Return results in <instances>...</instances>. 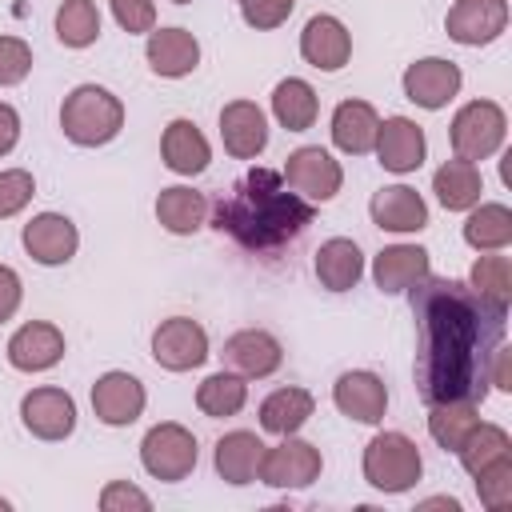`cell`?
<instances>
[{
  "label": "cell",
  "instance_id": "1",
  "mask_svg": "<svg viewBox=\"0 0 512 512\" xmlns=\"http://www.w3.org/2000/svg\"><path fill=\"white\" fill-rule=\"evenodd\" d=\"M416 316V392L424 404H480L488 364L504 340L508 308L488 304L464 280L424 276L412 288Z\"/></svg>",
  "mask_w": 512,
  "mask_h": 512
},
{
  "label": "cell",
  "instance_id": "2",
  "mask_svg": "<svg viewBox=\"0 0 512 512\" xmlns=\"http://www.w3.org/2000/svg\"><path fill=\"white\" fill-rule=\"evenodd\" d=\"M312 204L300 192H288L280 172L252 168L216 200V228L248 252H280L312 224Z\"/></svg>",
  "mask_w": 512,
  "mask_h": 512
},
{
  "label": "cell",
  "instance_id": "3",
  "mask_svg": "<svg viewBox=\"0 0 512 512\" xmlns=\"http://www.w3.org/2000/svg\"><path fill=\"white\" fill-rule=\"evenodd\" d=\"M60 128L80 148L108 144L124 128V104L108 88H100V84H80L60 104Z\"/></svg>",
  "mask_w": 512,
  "mask_h": 512
},
{
  "label": "cell",
  "instance_id": "4",
  "mask_svg": "<svg viewBox=\"0 0 512 512\" xmlns=\"http://www.w3.org/2000/svg\"><path fill=\"white\" fill-rule=\"evenodd\" d=\"M424 472L420 448L404 432H380L364 448V480L376 492H408Z\"/></svg>",
  "mask_w": 512,
  "mask_h": 512
},
{
  "label": "cell",
  "instance_id": "5",
  "mask_svg": "<svg viewBox=\"0 0 512 512\" xmlns=\"http://www.w3.org/2000/svg\"><path fill=\"white\" fill-rule=\"evenodd\" d=\"M504 132H508V120H504V108L492 104V100H472L464 104L456 116H452V152L460 160H488L500 144H504Z\"/></svg>",
  "mask_w": 512,
  "mask_h": 512
},
{
  "label": "cell",
  "instance_id": "6",
  "mask_svg": "<svg viewBox=\"0 0 512 512\" xmlns=\"http://www.w3.org/2000/svg\"><path fill=\"white\" fill-rule=\"evenodd\" d=\"M140 464L156 480H184L196 468V436L184 424H156L140 440Z\"/></svg>",
  "mask_w": 512,
  "mask_h": 512
},
{
  "label": "cell",
  "instance_id": "7",
  "mask_svg": "<svg viewBox=\"0 0 512 512\" xmlns=\"http://www.w3.org/2000/svg\"><path fill=\"white\" fill-rule=\"evenodd\" d=\"M152 356L168 372L200 368L208 360V332L196 320H188V316L160 320V328L152 332Z\"/></svg>",
  "mask_w": 512,
  "mask_h": 512
},
{
  "label": "cell",
  "instance_id": "8",
  "mask_svg": "<svg viewBox=\"0 0 512 512\" xmlns=\"http://www.w3.org/2000/svg\"><path fill=\"white\" fill-rule=\"evenodd\" d=\"M268 488H308L320 476V448L296 436H284V444L268 448L260 456V472H256Z\"/></svg>",
  "mask_w": 512,
  "mask_h": 512
},
{
  "label": "cell",
  "instance_id": "9",
  "mask_svg": "<svg viewBox=\"0 0 512 512\" xmlns=\"http://www.w3.org/2000/svg\"><path fill=\"white\" fill-rule=\"evenodd\" d=\"M444 28L464 48L492 44L508 28V0H456L444 16Z\"/></svg>",
  "mask_w": 512,
  "mask_h": 512
},
{
  "label": "cell",
  "instance_id": "10",
  "mask_svg": "<svg viewBox=\"0 0 512 512\" xmlns=\"http://www.w3.org/2000/svg\"><path fill=\"white\" fill-rule=\"evenodd\" d=\"M284 180H288L292 192H300L308 200H332L340 192V184H344V172L320 144H304V148H296L288 156Z\"/></svg>",
  "mask_w": 512,
  "mask_h": 512
},
{
  "label": "cell",
  "instance_id": "11",
  "mask_svg": "<svg viewBox=\"0 0 512 512\" xmlns=\"http://www.w3.org/2000/svg\"><path fill=\"white\" fill-rule=\"evenodd\" d=\"M144 384L128 372H104L96 384H92V412L100 424L108 428H124L132 420H140L144 412Z\"/></svg>",
  "mask_w": 512,
  "mask_h": 512
},
{
  "label": "cell",
  "instance_id": "12",
  "mask_svg": "<svg viewBox=\"0 0 512 512\" xmlns=\"http://www.w3.org/2000/svg\"><path fill=\"white\" fill-rule=\"evenodd\" d=\"M20 420L40 440H64L76 428V404L64 388H32L20 400Z\"/></svg>",
  "mask_w": 512,
  "mask_h": 512
},
{
  "label": "cell",
  "instance_id": "13",
  "mask_svg": "<svg viewBox=\"0 0 512 512\" xmlns=\"http://www.w3.org/2000/svg\"><path fill=\"white\" fill-rule=\"evenodd\" d=\"M460 68L452 64V60H444V56H424V60H416V64H408L404 68V96L412 100V104H420V108H444L456 92H460Z\"/></svg>",
  "mask_w": 512,
  "mask_h": 512
},
{
  "label": "cell",
  "instance_id": "14",
  "mask_svg": "<svg viewBox=\"0 0 512 512\" xmlns=\"http://www.w3.org/2000/svg\"><path fill=\"white\" fill-rule=\"evenodd\" d=\"M76 244H80V232L68 216L60 212H40L24 224V252L36 260V264H68L76 256Z\"/></svg>",
  "mask_w": 512,
  "mask_h": 512
},
{
  "label": "cell",
  "instance_id": "15",
  "mask_svg": "<svg viewBox=\"0 0 512 512\" xmlns=\"http://www.w3.org/2000/svg\"><path fill=\"white\" fill-rule=\"evenodd\" d=\"M224 364L232 368V372H240V376H272L276 368H280V360H284V348H280V340L272 336V332H264V328H240V332H232L228 340H224Z\"/></svg>",
  "mask_w": 512,
  "mask_h": 512
},
{
  "label": "cell",
  "instance_id": "16",
  "mask_svg": "<svg viewBox=\"0 0 512 512\" xmlns=\"http://www.w3.org/2000/svg\"><path fill=\"white\" fill-rule=\"evenodd\" d=\"M376 156L388 172H416L424 164V128L408 116H388L380 128H376Z\"/></svg>",
  "mask_w": 512,
  "mask_h": 512
},
{
  "label": "cell",
  "instance_id": "17",
  "mask_svg": "<svg viewBox=\"0 0 512 512\" xmlns=\"http://www.w3.org/2000/svg\"><path fill=\"white\" fill-rule=\"evenodd\" d=\"M64 356V332L48 320L20 324L8 340V364L20 372H44Z\"/></svg>",
  "mask_w": 512,
  "mask_h": 512
},
{
  "label": "cell",
  "instance_id": "18",
  "mask_svg": "<svg viewBox=\"0 0 512 512\" xmlns=\"http://www.w3.org/2000/svg\"><path fill=\"white\" fill-rule=\"evenodd\" d=\"M332 400L336 408L348 416V420H360V424H380L384 420V408H388V388L376 372H344L336 384H332Z\"/></svg>",
  "mask_w": 512,
  "mask_h": 512
},
{
  "label": "cell",
  "instance_id": "19",
  "mask_svg": "<svg viewBox=\"0 0 512 512\" xmlns=\"http://www.w3.org/2000/svg\"><path fill=\"white\" fill-rule=\"evenodd\" d=\"M300 56H304L312 68L336 72V68H344L348 56H352V36H348V28H344L336 16L320 12V16H312V20L304 24V32H300Z\"/></svg>",
  "mask_w": 512,
  "mask_h": 512
},
{
  "label": "cell",
  "instance_id": "20",
  "mask_svg": "<svg viewBox=\"0 0 512 512\" xmlns=\"http://www.w3.org/2000/svg\"><path fill=\"white\" fill-rule=\"evenodd\" d=\"M220 140L228 148V156L236 160H252L264 152L268 144V124H264V112L252 104V100H232L220 108Z\"/></svg>",
  "mask_w": 512,
  "mask_h": 512
},
{
  "label": "cell",
  "instance_id": "21",
  "mask_svg": "<svg viewBox=\"0 0 512 512\" xmlns=\"http://www.w3.org/2000/svg\"><path fill=\"white\" fill-rule=\"evenodd\" d=\"M372 212V224L384 228V232H420L428 228V204L416 188L408 184H392V188H380L368 204Z\"/></svg>",
  "mask_w": 512,
  "mask_h": 512
},
{
  "label": "cell",
  "instance_id": "22",
  "mask_svg": "<svg viewBox=\"0 0 512 512\" xmlns=\"http://www.w3.org/2000/svg\"><path fill=\"white\" fill-rule=\"evenodd\" d=\"M148 64L156 76L180 80L200 64V44L184 28H152L148 32Z\"/></svg>",
  "mask_w": 512,
  "mask_h": 512
},
{
  "label": "cell",
  "instance_id": "23",
  "mask_svg": "<svg viewBox=\"0 0 512 512\" xmlns=\"http://www.w3.org/2000/svg\"><path fill=\"white\" fill-rule=\"evenodd\" d=\"M428 272H432V260L420 244H392L376 252V264H372V280L380 292H408Z\"/></svg>",
  "mask_w": 512,
  "mask_h": 512
},
{
  "label": "cell",
  "instance_id": "24",
  "mask_svg": "<svg viewBox=\"0 0 512 512\" xmlns=\"http://www.w3.org/2000/svg\"><path fill=\"white\" fill-rule=\"evenodd\" d=\"M160 156H164V164H168L172 172H180V176H196V172L208 168L212 148H208L204 132H200L192 120L180 116V120H172V124L164 128V136H160Z\"/></svg>",
  "mask_w": 512,
  "mask_h": 512
},
{
  "label": "cell",
  "instance_id": "25",
  "mask_svg": "<svg viewBox=\"0 0 512 512\" xmlns=\"http://www.w3.org/2000/svg\"><path fill=\"white\" fill-rule=\"evenodd\" d=\"M380 116L368 100H340L332 112V144L348 156H364L376 144Z\"/></svg>",
  "mask_w": 512,
  "mask_h": 512
},
{
  "label": "cell",
  "instance_id": "26",
  "mask_svg": "<svg viewBox=\"0 0 512 512\" xmlns=\"http://www.w3.org/2000/svg\"><path fill=\"white\" fill-rule=\"evenodd\" d=\"M360 276H364V256H360L356 240L332 236L316 248V280L328 292H348V288H356Z\"/></svg>",
  "mask_w": 512,
  "mask_h": 512
},
{
  "label": "cell",
  "instance_id": "27",
  "mask_svg": "<svg viewBox=\"0 0 512 512\" xmlns=\"http://www.w3.org/2000/svg\"><path fill=\"white\" fill-rule=\"evenodd\" d=\"M432 192L436 200L448 208V212H468L480 204V192H484V180H480V168L472 160H444L432 176Z\"/></svg>",
  "mask_w": 512,
  "mask_h": 512
},
{
  "label": "cell",
  "instance_id": "28",
  "mask_svg": "<svg viewBox=\"0 0 512 512\" xmlns=\"http://www.w3.org/2000/svg\"><path fill=\"white\" fill-rule=\"evenodd\" d=\"M312 408H316V400H312L308 388H296V384L276 388L260 404V428L264 432H276V436H296L308 424Z\"/></svg>",
  "mask_w": 512,
  "mask_h": 512
},
{
  "label": "cell",
  "instance_id": "29",
  "mask_svg": "<svg viewBox=\"0 0 512 512\" xmlns=\"http://www.w3.org/2000/svg\"><path fill=\"white\" fill-rule=\"evenodd\" d=\"M260 456H264V444H260L256 432L236 428V432H228V436L216 440V472H220V480H228L236 488L256 480Z\"/></svg>",
  "mask_w": 512,
  "mask_h": 512
},
{
  "label": "cell",
  "instance_id": "30",
  "mask_svg": "<svg viewBox=\"0 0 512 512\" xmlns=\"http://www.w3.org/2000/svg\"><path fill=\"white\" fill-rule=\"evenodd\" d=\"M204 216H208V200H204L196 188L176 184V188H164V192L156 196V220H160L172 236H192V232L204 224Z\"/></svg>",
  "mask_w": 512,
  "mask_h": 512
},
{
  "label": "cell",
  "instance_id": "31",
  "mask_svg": "<svg viewBox=\"0 0 512 512\" xmlns=\"http://www.w3.org/2000/svg\"><path fill=\"white\" fill-rule=\"evenodd\" d=\"M316 108H320L316 88H312L308 80H300V76H288V80H280V84L272 88V112H276V120H280L288 132L312 128Z\"/></svg>",
  "mask_w": 512,
  "mask_h": 512
},
{
  "label": "cell",
  "instance_id": "32",
  "mask_svg": "<svg viewBox=\"0 0 512 512\" xmlns=\"http://www.w3.org/2000/svg\"><path fill=\"white\" fill-rule=\"evenodd\" d=\"M464 240L476 252H500L512 240V212L504 204H480L464 220Z\"/></svg>",
  "mask_w": 512,
  "mask_h": 512
},
{
  "label": "cell",
  "instance_id": "33",
  "mask_svg": "<svg viewBox=\"0 0 512 512\" xmlns=\"http://www.w3.org/2000/svg\"><path fill=\"white\" fill-rule=\"evenodd\" d=\"M244 400H248V384L240 376H232V372H216L196 388V408L204 416H212V420L236 416L244 408Z\"/></svg>",
  "mask_w": 512,
  "mask_h": 512
},
{
  "label": "cell",
  "instance_id": "34",
  "mask_svg": "<svg viewBox=\"0 0 512 512\" xmlns=\"http://www.w3.org/2000/svg\"><path fill=\"white\" fill-rule=\"evenodd\" d=\"M480 404H428V432L444 452H456L464 436L480 424L476 416Z\"/></svg>",
  "mask_w": 512,
  "mask_h": 512
},
{
  "label": "cell",
  "instance_id": "35",
  "mask_svg": "<svg viewBox=\"0 0 512 512\" xmlns=\"http://www.w3.org/2000/svg\"><path fill=\"white\" fill-rule=\"evenodd\" d=\"M456 456H460L464 472H468V476H476V472H480V468H488L492 460L512 456V440H508V432H504V428H496V424H476V428L464 436V444L456 448Z\"/></svg>",
  "mask_w": 512,
  "mask_h": 512
},
{
  "label": "cell",
  "instance_id": "36",
  "mask_svg": "<svg viewBox=\"0 0 512 512\" xmlns=\"http://www.w3.org/2000/svg\"><path fill=\"white\" fill-rule=\"evenodd\" d=\"M56 36L64 48H88L100 36V12L96 0H64L56 12Z\"/></svg>",
  "mask_w": 512,
  "mask_h": 512
},
{
  "label": "cell",
  "instance_id": "37",
  "mask_svg": "<svg viewBox=\"0 0 512 512\" xmlns=\"http://www.w3.org/2000/svg\"><path fill=\"white\" fill-rule=\"evenodd\" d=\"M468 288L480 292L488 304L496 308H508L512 300V268H508V256H480L468 272Z\"/></svg>",
  "mask_w": 512,
  "mask_h": 512
},
{
  "label": "cell",
  "instance_id": "38",
  "mask_svg": "<svg viewBox=\"0 0 512 512\" xmlns=\"http://www.w3.org/2000/svg\"><path fill=\"white\" fill-rule=\"evenodd\" d=\"M472 480H476L480 504H484L488 512H500V508H508V504H512V456L492 460V464H488V468H480Z\"/></svg>",
  "mask_w": 512,
  "mask_h": 512
},
{
  "label": "cell",
  "instance_id": "39",
  "mask_svg": "<svg viewBox=\"0 0 512 512\" xmlns=\"http://www.w3.org/2000/svg\"><path fill=\"white\" fill-rule=\"evenodd\" d=\"M32 72V48L20 36H0V88L20 84Z\"/></svg>",
  "mask_w": 512,
  "mask_h": 512
},
{
  "label": "cell",
  "instance_id": "40",
  "mask_svg": "<svg viewBox=\"0 0 512 512\" xmlns=\"http://www.w3.org/2000/svg\"><path fill=\"white\" fill-rule=\"evenodd\" d=\"M32 192H36V180H32L28 168H8V172H0V220H4V216H16V212L32 200Z\"/></svg>",
  "mask_w": 512,
  "mask_h": 512
},
{
  "label": "cell",
  "instance_id": "41",
  "mask_svg": "<svg viewBox=\"0 0 512 512\" xmlns=\"http://www.w3.org/2000/svg\"><path fill=\"white\" fill-rule=\"evenodd\" d=\"M296 0H240V12H244V24L248 28H280L288 16H292Z\"/></svg>",
  "mask_w": 512,
  "mask_h": 512
},
{
  "label": "cell",
  "instance_id": "42",
  "mask_svg": "<svg viewBox=\"0 0 512 512\" xmlns=\"http://www.w3.org/2000/svg\"><path fill=\"white\" fill-rule=\"evenodd\" d=\"M112 16L124 32H152L156 28V4L152 0H112Z\"/></svg>",
  "mask_w": 512,
  "mask_h": 512
},
{
  "label": "cell",
  "instance_id": "43",
  "mask_svg": "<svg viewBox=\"0 0 512 512\" xmlns=\"http://www.w3.org/2000/svg\"><path fill=\"white\" fill-rule=\"evenodd\" d=\"M100 508H104V512H124V508H140V512H148L152 500H148L140 488H132L128 480H112V484L100 492Z\"/></svg>",
  "mask_w": 512,
  "mask_h": 512
},
{
  "label": "cell",
  "instance_id": "44",
  "mask_svg": "<svg viewBox=\"0 0 512 512\" xmlns=\"http://www.w3.org/2000/svg\"><path fill=\"white\" fill-rule=\"evenodd\" d=\"M16 308H20V276H16V268L0 264V324L12 320Z\"/></svg>",
  "mask_w": 512,
  "mask_h": 512
},
{
  "label": "cell",
  "instance_id": "45",
  "mask_svg": "<svg viewBox=\"0 0 512 512\" xmlns=\"http://www.w3.org/2000/svg\"><path fill=\"white\" fill-rule=\"evenodd\" d=\"M488 388L512 392V348H504V344L492 352V364H488Z\"/></svg>",
  "mask_w": 512,
  "mask_h": 512
},
{
  "label": "cell",
  "instance_id": "46",
  "mask_svg": "<svg viewBox=\"0 0 512 512\" xmlns=\"http://www.w3.org/2000/svg\"><path fill=\"white\" fill-rule=\"evenodd\" d=\"M16 140H20V116L12 104L0 100V156H8L16 148Z\"/></svg>",
  "mask_w": 512,
  "mask_h": 512
},
{
  "label": "cell",
  "instance_id": "47",
  "mask_svg": "<svg viewBox=\"0 0 512 512\" xmlns=\"http://www.w3.org/2000/svg\"><path fill=\"white\" fill-rule=\"evenodd\" d=\"M420 508H448V512H460V500H452V496H432V500H420Z\"/></svg>",
  "mask_w": 512,
  "mask_h": 512
},
{
  "label": "cell",
  "instance_id": "48",
  "mask_svg": "<svg viewBox=\"0 0 512 512\" xmlns=\"http://www.w3.org/2000/svg\"><path fill=\"white\" fill-rule=\"evenodd\" d=\"M4 508H8V500H4V496H0V512H4Z\"/></svg>",
  "mask_w": 512,
  "mask_h": 512
},
{
  "label": "cell",
  "instance_id": "49",
  "mask_svg": "<svg viewBox=\"0 0 512 512\" xmlns=\"http://www.w3.org/2000/svg\"><path fill=\"white\" fill-rule=\"evenodd\" d=\"M172 4H188V0H172Z\"/></svg>",
  "mask_w": 512,
  "mask_h": 512
}]
</instances>
